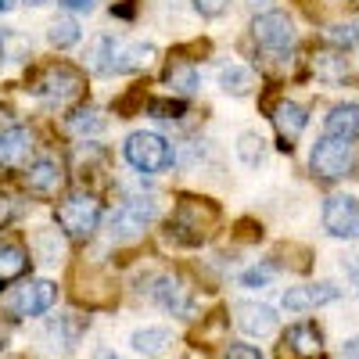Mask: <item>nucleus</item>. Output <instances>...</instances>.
I'll use <instances>...</instances> for the list:
<instances>
[{
	"instance_id": "nucleus-28",
	"label": "nucleus",
	"mask_w": 359,
	"mask_h": 359,
	"mask_svg": "<svg viewBox=\"0 0 359 359\" xmlns=\"http://www.w3.org/2000/svg\"><path fill=\"white\" fill-rule=\"evenodd\" d=\"M273 273H277L273 262H259V266H252V269L241 273V287H266L269 280H273Z\"/></svg>"
},
{
	"instance_id": "nucleus-20",
	"label": "nucleus",
	"mask_w": 359,
	"mask_h": 359,
	"mask_svg": "<svg viewBox=\"0 0 359 359\" xmlns=\"http://www.w3.org/2000/svg\"><path fill=\"white\" fill-rule=\"evenodd\" d=\"M165 86L172 90V94H180V97L194 94V86H198V69H194L191 62H184V57H172L169 69H165Z\"/></svg>"
},
{
	"instance_id": "nucleus-29",
	"label": "nucleus",
	"mask_w": 359,
	"mask_h": 359,
	"mask_svg": "<svg viewBox=\"0 0 359 359\" xmlns=\"http://www.w3.org/2000/svg\"><path fill=\"white\" fill-rule=\"evenodd\" d=\"M223 359H262V352L255 348V345H226V352H223Z\"/></svg>"
},
{
	"instance_id": "nucleus-27",
	"label": "nucleus",
	"mask_w": 359,
	"mask_h": 359,
	"mask_svg": "<svg viewBox=\"0 0 359 359\" xmlns=\"http://www.w3.org/2000/svg\"><path fill=\"white\" fill-rule=\"evenodd\" d=\"M266 140L259 137V133H241V144H237V155H241L248 165H255V162H262V155H266V147H262Z\"/></svg>"
},
{
	"instance_id": "nucleus-9",
	"label": "nucleus",
	"mask_w": 359,
	"mask_h": 359,
	"mask_svg": "<svg viewBox=\"0 0 359 359\" xmlns=\"http://www.w3.org/2000/svg\"><path fill=\"white\" fill-rule=\"evenodd\" d=\"M252 36H255V43H259L262 50L284 54V50H291V43H294V25H291V18H287L284 11H266V15H259V18L252 22Z\"/></svg>"
},
{
	"instance_id": "nucleus-13",
	"label": "nucleus",
	"mask_w": 359,
	"mask_h": 359,
	"mask_svg": "<svg viewBox=\"0 0 359 359\" xmlns=\"http://www.w3.org/2000/svg\"><path fill=\"white\" fill-rule=\"evenodd\" d=\"M151 291H155V302H158L162 309H169L172 316H191V313H194V298H191L187 284L180 280V277L165 273V277L155 280Z\"/></svg>"
},
{
	"instance_id": "nucleus-12",
	"label": "nucleus",
	"mask_w": 359,
	"mask_h": 359,
	"mask_svg": "<svg viewBox=\"0 0 359 359\" xmlns=\"http://www.w3.org/2000/svg\"><path fill=\"white\" fill-rule=\"evenodd\" d=\"M341 291L334 287V284H327V280H320V284H298V287H287L284 291V309L287 313H309V309H316V306H327V302H334Z\"/></svg>"
},
{
	"instance_id": "nucleus-2",
	"label": "nucleus",
	"mask_w": 359,
	"mask_h": 359,
	"mask_svg": "<svg viewBox=\"0 0 359 359\" xmlns=\"http://www.w3.org/2000/svg\"><path fill=\"white\" fill-rule=\"evenodd\" d=\"M155 47L140 43V40H115V36H101L94 43V69L111 76V72H140L151 65Z\"/></svg>"
},
{
	"instance_id": "nucleus-15",
	"label": "nucleus",
	"mask_w": 359,
	"mask_h": 359,
	"mask_svg": "<svg viewBox=\"0 0 359 359\" xmlns=\"http://www.w3.org/2000/svg\"><path fill=\"white\" fill-rule=\"evenodd\" d=\"M233 313H237V327H241L245 334H252V338H266V334H273V331H277V313L269 309V306L237 302Z\"/></svg>"
},
{
	"instance_id": "nucleus-35",
	"label": "nucleus",
	"mask_w": 359,
	"mask_h": 359,
	"mask_svg": "<svg viewBox=\"0 0 359 359\" xmlns=\"http://www.w3.org/2000/svg\"><path fill=\"white\" fill-rule=\"evenodd\" d=\"M65 8H72V11H90L94 8V0H62Z\"/></svg>"
},
{
	"instance_id": "nucleus-31",
	"label": "nucleus",
	"mask_w": 359,
	"mask_h": 359,
	"mask_svg": "<svg viewBox=\"0 0 359 359\" xmlns=\"http://www.w3.org/2000/svg\"><path fill=\"white\" fill-rule=\"evenodd\" d=\"M226 4H230V0H194V8H198L205 18H216V15H223V11H226Z\"/></svg>"
},
{
	"instance_id": "nucleus-32",
	"label": "nucleus",
	"mask_w": 359,
	"mask_h": 359,
	"mask_svg": "<svg viewBox=\"0 0 359 359\" xmlns=\"http://www.w3.org/2000/svg\"><path fill=\"white\" fill-rule=\"evenodd\" d=\"M151 111H155L158 118H176L180 111H184V104H180V101H172V104H169V101H151Z\"/></svg>"
},
{
	"instance_id": "nucleus-30",
	"label": "nucleus",
	"mask_w": 359,
	"mask_h": 359,
	"mask_svg": "<svg viewBox=\"0 0 359 359\" xmlns=\"http://www.w3.org/2000/svg\"><path fill=\"white\" fill-rule=\"evenodd\" d=\"M18 216V205H15V198L11 194H0V230H4L11 219Z\"/></svg>"
},
{
	"instance_id": "nucleus-25",
	"label": "nucleus",
	"mask_w": 359,
	"mask_h": 359,
	"mask_svg": "<svg viewBox=\"0 0 359 359\" xmlns=\"http://www.w3.org/2000/svg\"><path fill=\"white\" fill-rule=\"evenodd\" d=\"M101 126H104V118L94 111V108H83V111H76V115H69V130L72 133H101Z\"/></svg>"
},
{
	"instance_id": "nucleus-34",
	"label": "nucleus",
	"mask_w": 359,
	"mask_h": 359,
	"mask_svg": "<svg viewBox=\"0 0 359 359\" xmlns=\"http://www.w3.org/2000/svg\"><path fill=\"white\" fill-rule=\"evenodd\" d=\"M341 355H345V359H359V338L345 341V345H341Z\"/></svg>"
},
{
	"instance_id": "nucleus-7",
	"label": "nucleus",
	"mask_w": 359,
	"mask_h": 359,
	"mask_svg": "<svg viewBox=\"0 0 359 359\" xmlns=\"http://www.w3.org/2000/svg\"><path fill=\"white\" fill-rule=\"evenodd\" d=\"M155 212H158V205L151 198H130V201H123L111 212V223H108L111 241H130V237H137L147 223L155 219Z\"/></svg>"
},
{
	"instance_id": "nucleus-21",
	"label": "nucleus",
	"mask_w": 359,
	"mask_h": 359,
	"mask_svg": "<svg viewBox=\"0 0 359 359\" xmlns=\"http://www.w3.org/2000/svg\"><path fill=\"white\" fill-rule=\"evenodd\" d=\"M25 269H29L25 248H18V245H0V287L11 284V280H18Z\"/></svg>"
},
{
	"instance_id": "nucleus-11",
	"label": "nucleus",
	"mask_w": 359,
	"mask_h": 359,
	"mask_svg": "<svg viewBox=\"0 0 359 359\" xmlns=\"http://www.w3.org/2000/svg\"><path fill=\"white\" fill-rule=\"evenodd\" d=\"M29 155H33V133L18 123H0V165L25 169Z\"/></svg>"
},
{
	"instance_id": "nucleus-8",
	"label": "nucleus",
	"mask_w": 359,
	"mask_h": 359,
	"mask_svg": "<svg viewBox=\"0 0 359 359\" xmlns=\"http://www.w3.org/2000/svg\"><path fill=\"white\" fill-rule=\"evenodd\" d=\"M323 230L338 241H355L359 237V205L348 194H334L323 201Z\"/></svg>"
},
{
	"instance_id": "nucleus-39",
	"label": "nucleus",
	"mask_w": 359,
	"mask_h": 359,
	"mask_svg": "<svg viewBox=\"0 0 359 359\" xmlns=\"http://www.w3.org/2000/svg\"><path fill=\"white\" fill-rule=\"evenodd\" d=\"M25 4H43V0H25Z\"/></svg>"
},
{
	"instance_id": "nucleus-38",
	"label": "nucleus",
	"mask_w": 359,
	"mask_h": 359,
	"mask_svg": "<svg viewBox=\"0 0 359 359\" xmlns=\"http://www.w3.org/2000/svg\"><path fill=\"white\" fill-rule=\"evenodd\" d=\"M97 359H118V355H111V352H101V355H97Z\"/></svg>"
},
{
	"instance_id": "nucleus-23",
	"label": "nucleus",
	"mask_w": 359,
	"mask_h": 359,
	"mask_svg": "<svg viewBox=\"0 0 359 359\" xmlns=\"http://www.w3.org/2000/svg\"><path fill=\"white\" fill-rule=\"evenodd\" d=\"M219 86L226 90V94H248V90L255 86V72L245 69V65H223L219 69Z\"/></svg>"
},
{
	"instance_id": "nucleus-22",
	"label": "nucleus",
	"mask_w": 359,
	"mask_h": 359,
	"mask_svg": "<svg viewBox=\"0 0 359 359\" xmlns=\"http://www.w3.org/2000/svg\"><path fill=\"white\" fill-rule=\"evenodd\" d=\"M313 72H316V79H323V83H345L348 65H345V57H341V54H334V50H320V54H313Z\"/></svg>"
},
{
	"instance_id": "nucleus-4",
	"label": "nucleus",
	"mask_w": 359,
	"mask_h": 359,
	"mask_svg": "<svg viewBox=\"0 0 359 359\" xmlns=\"http://www.w3.org/2000/svg\"><path fill=\"white\" fill-rule=\"evenodd\" d=\"M101 223V201L86 191L69 194L62 205H57V226H62L72 241H86L90 233Z\"/></svg>"
},
{
	"instance_id": "nucleus-16",
	"label": "nucleus",
	"mask_w": 359,
	"mask_h": 359,
	"mask_svg": "<svg viewBox=\"0 0 359 359\" xmlns=\"http://www.w3.org/2000/svg\"><path fill=\"white\" fill-rule=\"evenodd\" d=\"M62 184H65V169L54 158H40V162H33L25 169V187L33 194H57Z\"/></svg>"
},
{
	"instance_id": "nucleus-1",
	"label": "nucleus",
	"mask_w": 359,
	"mask_h": 359,
	"mask_svg": "<svg viewBox=\"0 0 359 359\" xmlns=\"http://www.w3.org/2000/svg\"><path fill=\"white\" fill-rule=\"evenodd\" d=\"M219 226V205L208 198H180L169 216V237L176 245H205Z\"/></svg>"
},
{
	"instance_id": "nucleus-14",
	"label": "nucleus",
	"mask_w": 359,
	"mask_h": 359,
	"mask_svg": "<svg viewBox=\"0 0 359 359\" xmlns=\"http://www.w3.org/2000/svg\"><path fill=\"white\" fill-rule=\"evenodd\" d=\"M269 118H273V126H277V137H280V147H284V151H291V144L302 137V130H306V123H309L306 108L294 104V101H280Z\"/></svg>"
},
{
	"instance_id": "nucleus-37",
	"label": "nucleus",
	"mask_w": 359,
	"mask_h": 359,
	"mask_svg": "<svg viewBox=\"0 0 359 359\" xmlns=\"http://www.w3.org/2000/svg\"><path fill=\"white\" fill-rule=\"evenodd\" d=\"M245 4H252V8H266L269 0H245Z\"/></svg>"
},
{
	"instance_id": "nucleus-33",
	"label": "nucleus",
	"mask_w": 359,
	"mask_h": 359,
	"mask_svg": "<svg viewBox=\"0 0 359 359\" xmlns=\"http://www.w3.org/2000/svg\"><path fill=\"white\" fill-rule=\"evenodd\" d=\"M345 273H348V280L359 287V252H352V255H345Z\"/></svg>"
},
{
	"instance_id": "nucleus-17",
	"label": "nucleus",
	"mask_w": 359,
	"mask_h": 359,
	"mask_svg": "<svg viewBox=\"0 0 359 359\" xmlns=\"http://www.w3.org/2000/svg\"><path fill=\"white\" fill-rule=\"evenodd\" d=\"M298 355V359H316L323 352V338L316 331V323H294L284 334V355Z\"/></svg>"
},
{
	"instance_id": "nucleus-10",
	"label": "nucleus",
	"mask_w": 359,
	"mask_h": 359,
	"mask_svg": "<svg viewBox=\"0 0 359 359\" xmlns=\"http://www.w3.org/2000/svg\"><path fill=\"white\" fill-rule=\"evenodd\" d=\"M54 302H57V287H54L50 280H29L25 287H18V291L8 298V309H11V316L25 320V316L47 313Z\"/></svg>"
},
{
	"instance_id": "nucleus-36",
	"label": "nucleus",
	"mask_w": 359,
	"mask_h": 359,
	"mask_svg": "<svg viewBox=\"0 0 359 359\" xmlns=\"http://www.w3.org/2000/svg\"><path fill=\"white\" fill-rule=\"evenodd\" d=\"M15 8V0H0V15H4V11H11Z\"/></svg>"
},
{
	"instance_id": "nucleus-19",
	"label": "nucleus",
	"mask_w": 359,
	"mask_h": 359,
	"mask_svg": "<svg viewBox=\"0 0 359 359\" xmlns=\"http://www.w3.org/2000/svg\"><path fill=\"white\" fill-rule=\"evenodd\" d=\"M327 133L341 137V140H355L359 137V104H338L327 115Z\"/></svg>"
},
{
	"instance_id": "nucleus-3",
	"label": "nucleus",
	"mask_w": 359,
	"mask_h": 359,
	"mask_svg": "<svg viewBox=\"0 0 359 359\" xmlns=\"http://www.w3.org/2000/svg\"><path fill=\"white\" fill-rule=\"evenodd\" d=\"M33 90H36L47 104L65 108V104H72V101L83 97L86 83H83V72H79V69H72V65H65V62H54V65H47V69L36 72Z\"/></svg>"
},
{
	"instance_id": "nucleus-26",
	"label": "nucleus",
	"mask_w": 359,
	"mask_h": 359,
	"mask_svg": "<svg viewBox=\"0 0 359 359\" xmlns=\"http://www.w3.org/2000/svg\"><path fill=\"white\" fill-rule=\"evenodd\" d=\"M327 36H331L334 47L348 50V47H359V22H341V25H331L327 29Z\"/></svg>"
},
{
	"instance_id": "nucleus-5",
	"label": "nucleus",
	"mask_w": 359,
	"mask_h": 359,
	"mask_svg": "<svg viewBox=\"0 0 359 359\" xmlns=\"http://www.w3.org/2000/svg\"><path fill=\"white\" fill-rule=\"evenodd\" d=\"M313 172L323 176V180H345L355 172V147L352 140H341V137H331L323 133L313 147Z\"/></svg>"
},
{
	"instance_id": "nucleus-18",
	"label": "nucleus",
	"mask_w": 359,
	"mask_h": 359,
	"mask_svg": "<svg viewBox=\"0 0 359 359\" xmlns=\"http://www.w3.org/2000/svg\"><path fill=\"white\" fill-rule=\"evenodd\" d=\"M130 345L147 359H158L172 348V331H165V327H144V331H133Z\"/></svg>"
},
{
	"instance_id": "nucleus-24",
	"label": "nucleus",
	"mask_w": 359,
	"mask_h": 359,
	"mask_svg": "<svg viewBox=\"0 0 359 359\" xmlns=\"http://www.w3.org/2000/svg\"><path fill=\"white\" fill-rule=\"evenodd\" d=\"M47 40H50L54 47H72V43L79 40V25H76L72 18H54Z\"/></svg>"
},
{
	"instance_id": "nucleus-6",
	"label": "nucleus",
	"mask_w": 359,
	"mask_h": 359,
	"mask_svg": "<svg viewBox=\"0 0 359 359\" xmlns=\"http://www.w3.org/2000/svg\"><path fill=\"white\" fill-rule=\"evenodd\" d=\"M172 147H169V140L165 137H158V133H133L130 140H126V162L137 169V172H144V176H155V172H165L169 165H172Z\"/></svg>"
}]
</instances>
